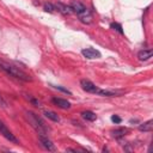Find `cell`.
<instances>
[{
	"label": "cell",
	"instance_id": "1",
	"mask_svg": "<svg viewBox=\"0 0 153 153\" xmlns=\"http://www.w3.org/2000/svg\"><path fill=\"white\" fill-rule=\"evenodd\" d=\"M0 69L2 72H5L6 74L13 76V78H17L19 80H23V81H31V76L29 74H26L24 71H22L19 67H16L6 61H4L2 59H0Z\"/></svg>",
	"mask_w": 153,
	"mask_h": 153
},
{
	"label": "cell",
	"instance_id": "2",
	"mask_svg": "<svg viewBox=\"0 0 153 153\" xmlns=\"http://www.w3.org/2000/svg\"><path fill=\"white\" fill-rule=\"evenodd\" d=\"M25 116H26V120L29 121V123L31 124V127L39 134V135H44L48 133L49 128L45 126V123L36 115L33 114L32 111H26L25 112Z\"/></svg>",
	"mask_w": 153,
	"mask_h": 153
},
{
	"label": "cell",
	"instance_id": "3",
	"mask_svg": "<svg viewBox=\"0 0 153 153\" xmlns=\"http://www.w3.org/2000/svg\"><path fill=\"white\" fill-rule=\"evenodd\" d=\"M80 86H81V88H82L84 91H86V92H88V93H93V94H98V93H99V90H100L98 86H96L92 81H90V80H87V79L80 80Z\"/></svg>",
	"mask_w": 153,
	"mask_h": 153
},
{
	"label": "cell",
	"instance_id": "4",
	"mask_svg": "<svg viewBox=\"0 0 153 153\" xmlns=\"http://www.w3.org/2000/svg\"><path fill=\"white\" fill-rule=\"evenodd\" d=\"M0 134L5 137V139H7L10 142H13V143H19V141H18V139L14 136V134H12V131L0 121Z\"/></svg>",
	"mask_w": 153,
	"mask_h": 153
},
{
	"label": "cell",
	"instance_id": "5",
	"mask_svg": "<svg viewBox=\"0 0 153 153\" xmlns=\"http://www.w3.org/2000/svg\"><path fill=\"white\" fill-rule=\"evenodd\" d=\"M81 54H82L84 57L90 59V60L99 59L100 57V53L97 49H93V48H85V49L81 50Z\"/></svg>",
	"mask_w": 153,
	"mask_h": 153
},
{
	"label": "cell",
	"instance_id": "6",
	"mask_svg": "<svg viewBox=\"0 0 153 153\" xmlns=\"http://www.w3.org/2000/svg\"><path fill=\"white\" fill-rule=\"evenodd\" d=\"M38 139H39V142H41V145L45 148V149H48V151H50V152H54V151H56V147H55V145L53 143V141L50 140V139H48V136H44V135H39L38 136Z\"/></svg>",
	"mask_w": 153,
	"mask_h": 153
},
{
	"label": "cell",
	"instance_id": "7",
	"mask_svg": "<svg viewBox=\"0 0 153 153\" xmlns=\"http://www.w3.org/2000/svg\"><path fill=\"white\" fill-rule=\"evenodd\" d=\"M71 8H72L73 12H75V13L79 14V16L87 11V8H86V6H85L84 4H81L80 1H75V0L71 2Z\"/></svg>",
	"mask_w": 153,
	"mask_h": 153
},
{
	"label": "cell",
	"instance_id": "8",
	"mask_svg": "<svg viewBox=\"0 0 153 153\" xmlns=\"http://www.w3.org/2000/svg\"><path fill=\"white\" fill-rule=\"evenodd\" d=\"M51 102H53L56 106H59V108H61V109H69V108H71V103H69L67 99H63V98H56V97H54V98L51 99Z\"/></svg>",
	"mask_w": 153,
	"mask_h": 153
},
{
	"label": "cell",
	"instance_id": "9",
	"mask_svg": "<svg viewBox=\"0 0 153 153\" xmlns=\"http://www.w3.org/2000/svg\"><path fill=\"white\" fill-rule=\"evenodd\" d=\"M153 55V50L152 49H143V50H140L137 53V57L140 61H147L152 57Z\"/></svg>",
	"mask_w": 153,
	"mask_h": 153
},
{
	"label": "cell",
	"instance_id": "10",
	"mask_svg": "<svg viewBox=\"0 0 153 153\" xmlns=\"http://www.w3.org/2000/svg\"><path fill=\"white\" fill-rule=\"evenodd\" d=\"M55 8H57V11L61 12L62 14H72L73 13L71 6H67V5L62 4V2H57L56 6H55Z\"/></svg>",
	"mask_w": 153,
	"mask_h": 153
},
{
	"label": "cell",
	"instance_id": "11",
	"mask_svg": "<svg viewBox=\"0 0 153 153\" xmlns=\"http://www.w3.org/2000/svg\"><path fill=\"white\" fill-rule=\"evenodd\" d=\"M152 129H153V121L152 120H148V121H146V122H143L139 126L140 131H146L147 133V131H152Z\"/></svg>",
	"mask_w": 153,
	"mask_h": 153
},
{
	"label": "cell",
	"instance_id": "12",
	"mask_svg": "<svg viewBox=\"0 0 153 153\" xmlns=\"http://www.w3.org/2000/svg\"><path fill=\"white\" fill-rule=\"evenodd\" d=\"M81 116H82V118H85L86 121H90V122H93V121H96V118H97L96 114L92 112V111H90V110L84 111V112L81 114Z\"/></svg>",
	"mask_w": 153,
	"mask_h": 153
},
{
	"label": "cell",
	"instance_id": "13",
	"mask_svg": "<svg viewBox=\"0 0 153 153\" xmlns=\"http://www.w3.org/2000/svg\"><path fill=\"white\" fill-rule=\"evenodd\" d=\"M44 116H45L47 118L51 120L53 122H60V117H59V116H57V114H56V112H54V111L48 110V111H45V112H44Z\"/></svg>",
	"mask_w": 153,
	"mask_h": 153
},
{
	"label": "cell",
	"instance_id": "14",
	"mask_svg": "<svg viewBox=\"0 0 153 153\" xmlns=\"http://www.w3.org/2000/svg\"><path fill=\"white\" fill-rule=\"evenodd\" d=\"M79 17H80V20H81L82 23H85V24H90V23L92 22V17H91V13H90L88 11L84 12V13L80 14Z\"/></svg>",
	"mask_w": 153,
	"mask_h": 153
},
{
	"label": "cell",
	"instance_id": "15",
	"mask_svg": "<svg viewBox=\"0 0 153 153\" xmlns=\"http://www.w3.org/2000/svg\"><path fill=\"white\" fill-rule=\"evenodd\" d=\"M126 133H127V129H124V128H120V129L114 130V131H112V135H114L115 137H122V136H124Z\"/></svg>",
	"mask_w": 153,
	"mask_h": 153
},
{
	"label": "cell",
	"instance_id": "16",
	"mask_svg": "<svg viewBox=\"0 0 153 153\" xmlns=\"http://www.w3.org/2000/svg\"><path fill=\"white\" fill-rule=\"evenodd\" d=\"M56 8H55V6L53 5V4H50V2H47V4H44V11L45 12H49V13H51V12H54Z\"/></svg>",
	"mask_w": 153,
	"mask_h": 153
},
{
	"label": "cell",
	"instance_id": "17",
	"mask_svg": "<svg viewBox=\"0 0 153 153\" xmlns=\"http://www.w3.org/2000/svg\"><path fill=\"white\" fill-rule=\"evenodd\" d=\"M111 29H114V30H116V31H118L120 33H123V30H122V26L118 24V23H111Z\"/></svg>",
	"mask_w": 153,
	"mask_h": 153
},
{
	"label": "cell",
	"instance_id": "18",
	"mask_svg": "<svg viewBox=\"0 0 153 153\" xmlns=\"http://www.w3.org/2000/svg\"><path fill=\"white\" fill-rule=\"evenodd\" d=\"M111 121H112L114 123L118 124V123H121V122H122V118H121L120 116H117V115H112V116H111Z\"/></svg>",
	"mask_w": 153,
	"mask_h": 153
},
{
	"label": "cell",
	"instance_id": "19",
	"mask_svg": "<svg viewBox=\"0 0 153 153\" xmlns=\"http://www.w3.org/2000/svg\"><path fill=\"white\" fill-rule=\"evenodd\" d=\"M56 90H59V91H61V92H65V93H68V94H72V92L69 91V90H67V88H65V87H62V86H54Z\"/></svg>",
	"mask_w": 153,
	"mask_h": 153
},
{
	"label": "cell",
	"instance_id": "20",
	"mask_svg": "<svg viewBox=\"0 0 153 153\" xmlns=\"http://www.w3.org/2000/svg\"><path fill=\"white\" fill-rule=\"evenodd\" d=\"M29 99H30V102L35 105V106H41V103H39V100H37V99H35V98H32V97H29Z\"/></svg>",
	"mask_w": 153,
	"mask_h": 153
},
{
	"label": "cell",
	"instance_id": "21",
	"mask_svg": "<svg viewBox=\"0 0 153 153\" xmlns=\"http://www.w3.org/2000/svg\"><path fill=\"white\" fill-rule=\"evenodd\" d=\"M0 106H2V108H6L7 106V102L4 99V97L1 96V93H0Z\"/></svg>",
	"mask_w": 153,
	"mask_h": 153
}]
</instances>
